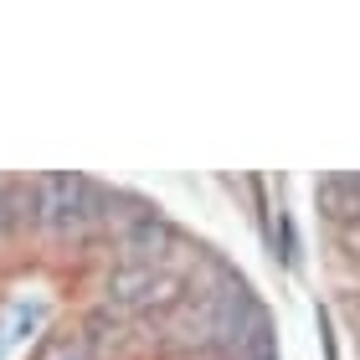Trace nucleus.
I'll list each match as a JSON object with an SVG mask.
<instances>
[{"instance_id": "obj_1", "label": "nucleus", "mask_w": 360, "mask_h": 360, "mask_svg": "<svg viewBox=\"0 0 360 360\" xmlns=\"http://www.w3.org/2000/svg\"><path fill=\"white\" fill-rule=\"evenodd\" d=\"M93 217V186L77 175H41L31 186V221L52 226V232H72Z\"/></svg>"}]
</instances>
